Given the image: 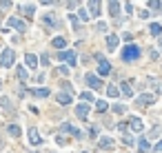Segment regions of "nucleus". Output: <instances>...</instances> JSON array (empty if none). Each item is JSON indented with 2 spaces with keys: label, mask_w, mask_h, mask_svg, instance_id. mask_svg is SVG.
<instances>
[{
  "label": "nucleus",
  "mask_w": 162,
  "mask_h": 153,
  "mask_svg": "<svg viewBox=\"0 0 162 153\" xmlns=\"http://www.w3.org/2000/svg\"><path fill=\"white\" fill-rule=\"evenodd\" d=\"M140 58V47H135V44H127L124 51H122V60L124 62H133Z\"/></svg>",
  "instance_id": "obj_1"
},
{
  "label": "nucleus",
  "mask_w": 162,
  "mask_h": 153,
  "mask_svg": "<svg viewBox=\"0 0 162 153\" xmlns=\"http://www.w3.org/2000/svg\"><path fill=\"white\" fill-rule=\"evenodd\" d=\"M13 60H16V54H13V49H3V54H0V67H5V69H9L11 64H13Z\"/></svg>",
  "instance_id": "obj_2"
},
{
  "label": "nucleus",
  "mask_w": 162,
  "mask_h": 153,
  "mask_svg": "<svg viewBox=\"0 0 162 153\" xmlns=\"http://www.w3.org/2000/svg\"><path fill=\"white\" fill-rule=\"evenodd\" d=\"M58 58H60V60H67L71 67H76V62H78V56L73 54V51H60V54H58Z\"/></svg>",
  "instance_id": "obj_3"
},
{
  "label": "nucleus",
  "mask_w": 162,
  "mask_h": 153,
  "mask_svg": "<svg viewBox=\"0 0 162 153\" xmlns=\"http://www.w3.org/2000/svg\"><path fill=\"white\" fill-rule=\"evenodd\" d=\"M84 80H87V84H89L91 89H100V87H102V80L98 78V75H94V73H87Z\"/></svg>",
  "instance_id": "obj_4"
},
{
  "label": "nucleus",
  "mask_w": 162,
  "mask_h": 153,
  "mask_svg": "<svg viewBox=\"0 0 162 153\" xmlns=\"http://www.w3.org/2000/svg\"><path fill=\"white\" fill-rule=\"evenodd\" d=\"M129 126H131V129H133L135 133H140V131L144 129V124H142V120L138 118V115H131V118H129Z\"/></svg>",
  "instance_id": "obj_5"
},
{
  "label": "nucleus",
  "mask_w": 162,
  "mask_h": 153,
  "mask_svg": "<svg viewBox=\"0 0 162 153\" xmlns=\"http://www.w3.org/2000/svg\"><path fill=\"white\" fill-rule=\"evenodd\" d=\"M7 24H9V27H13V29H18V31H25V29H27V24L22 22L20 18H9Z\"/></svg>",
  "instance_id": "obj_6"
},
{
  "label": "nucleus",
  "mask_w": 162,
  "mask_h": 153,
  "mask_svg": "<svg viewBox=\"0 0 162 153\" xmlns=\"http://www.w3.org/2000/svg\"><path fill=\"white\" fill-rule=\"evenodd\" d=\"M98 60H100V67H98V71H100V75H107L109 71H111V64L102 58V56H98Z\"/></svg>",
  "instance_id": "obj_7"
},
{
  "label": "nucleus",
  "mask_w": 162,
  "mask_h": 153,
  "mask_svg": "<svg viewBox=\"0 0 162 153\" xmlns=\"http://www.w3.org/2000/svg\"><path fill=\"white\" fill-rule=\"evenodd\" d=\"M25 62H27V67L38 69V56H36V54H27V56H25Z\"/></svg>",
  "instance_id": "obj_8"
},
{
  "label": "nucleus",
  "mask_w": 162,
  "mask_h": 153,
  "mask_svg": "<svg viewBox=\"0 0 162 153\" xmlns=\"http://www.w3.org/2000/svg\"><path fill=\"white\" fill-rule=\"evenodd\" d=\"M76 115H78L80 120H87V115H89V107H87V105H78V107H76Z\"/></svg>",
  "instance_id": "obj_9"
},
{
  "label": "nucleus",
  "mask_w": 162,
  "mask_h": 153,
  "mask_svg": "<svg viewBox=\"0 0 162 153\" xmlns=\"http://www.w3.org/2000/svg\"><path fill=\"white\" fill-rule=\"evenodd\" d=\"M29 142L31 144H42V138H40L38 129H29Z\"/></svg>",
  "instance_id": "obj_10"
},
{
  "label": "nucleus",
  "mask_w": 162,
  "mask_h": 153,
  "mask_svg": "<svg viewBox=\"0 0 162 153\" xmlns=\"http://www.w3.org/2000/svg\"><path fill=\"white\" fill-rule=\"evenodd\" d=\"M89 11H91V18H98L100 16V3H98V0L89 3Z\"/></svg>",
  "instance_id": "obj_11"
},
{
  "label": "nucleus",
  "mask_w": 162,
  "mask_h": 153,
  "mask_svg": "<svg viewBox=\"0 0 162 153\" xmlns=\"http://www.w3.org/2000/svg\"><path fill=\"white\" fill-rule=\"evenodd\" d=\"M138 105H140V107L142 105H153V95L151 93H142L140 98H138Z\"/></svg>",
  "instance_id": "obj_12"
},
{
  "label": "nucleus",
  "mask_w": 162,
  "mask_h": 153,
  "mask_svg": "<svg viewBox=\"0 0 162 153\" xmlns=\"http://www.w3.org/2000/svg\"><path fill=\"white\" fill-rule=\"evenodd\" d=\"M56 100H58V105H69V102H71L73 98L69 95V93H58V95H56Z\"/></svg>",
  "instance_id": "obj_13"
},
{
  "label": "nucleus",
  "mask_w": 162,
  "mask_h": 153,
  "mask_svg": "<svg viewBox=\"0 0 162 153\" xmlns=\"http://www.w3.org/2000/svg\"><path fill=\"white\" fill-rule=\"evenodd\" d=\"M107 47H109V51H115V47H118V36H109L107 38Z\"/></svg>",
  "instance_id": "obj_14"
},
{
  "label": "nucleus",
  "mask_w": 162,
  "mask_h": 153,
  "mask_svg": "<svg viewBox=\"0 0 162 153\" xmlns=\"http://www.w3.org/2000/svg\"><path fill=\"white\" fill-rule=\"evenodd\" d=\"M20 11L25 13L27 18H31V16H33V11H36V7H33V5H20Z\"/></svg>",
  "instance_id": "obj_15"
},
{
  "label": "nucleus",
  "mask_w": 162,
  "mask_h": 153,
  "mask_svg": "<svg viewBox=\"0 0 162 153\" xmlns=\"http://www.w3.org/2000/svg\"><path fill=\"white\" fill-rule=\"evenodd\" d=\"M7 133L13 135V138H18V135H20V126H18V124H9V126H7Z\"/></svg>",
  "instance_id": "obj_16"
},
{
  "label": "nucleus",
  "mask_w": 162,
  "mask_h": 153,
  "mask_svg": "<svg viewBox=\"0 0 162 153\" xmlns=\"http://www.w3.org/2000/svg\"><path fill=\"white\" fill-rule=\"evenodd\" d=\"M138 149H140V153H147V151L151 149V144H149V142L142 138V140H138Z\"/></svg>",
  "instance_id": "obj_17"
},
{
  "label": "nucleus",
  "mask_w": 162,
  "mask_h": 153,
  "mask_svg": "<svg viewBox=\"0 0 162 153\" xmlns=\"http://www.w3.org/2000/svg\"><path fill=\"white\" fill-rule=\"evenodd\" d=\"M120 89H122V93H124L127 98H129V95H133V87H131V82H122V87H120Z\"/></svg>",
  "instance_id": "obj_18"
},
{
  "label": "nucleus",
  "mask_w": 162,
  "mask_h": 153,
  "mask_svg": "<svg viewBox=\"0 0 162 153\" xmlns=\"http://www.w3.org/2000/svg\"><path fill=\"white\" fill-rule=\"evenodd\" d=\"M107 9H109V13H111V16H118L120 3H109V5H107Z\"/></svg>",
  "instance_id": "obj_19"
},
{
  "label": "nucleus",
  "mask_w": 162,
  "mask_h": 153,
  "mask_svg": "<svg viewBox=\"0 0 162 153\" xmlns=\"http://www.w3.org/2000/svg\"><path fill=\"white\" fill-rule=\"evenodd\" d=\"M27 78H29V73H27V69H25V67H18V80H22V82H27Z\"/></svg>",
  "instance_id": "obj_20"
},
{
  "label": "nucleus",
  "mask_w": 162,
  "mask_h": 153,
  "mask_svg": "<svg viewBox=\"0 0 162 153\" xmlns=\"http://www.w3.org/2000/svg\"><path fill=\"white\" fill-rule=\"evenodd\" d=\"M149 31H151V36H160L162 33V24H158V22H153L151 27H149Z\"/></svg>",
  "instance_id": "obj_21"
},
{
  "label": "nucleus",
  "mask_w": 162,
  "mask_h": 153,
  "mask_svg": "<svg viewBox=\"0 0 162 153\" xmlns=\"http://www.w3.org/2000/svg\"><path fill=\"white\" fill-rule=\"evenodd\" d=\"M49 93H51L49 89H33V95L36 98H49Z\"/></svg>",
  "instance_id": "obj_22"
},
{
  "label": "nucleus",
  "mask_w": 162,
  "mask_h": 153,
  "mask_svg": "<svg viewBox=\"0 0 162 153\" xmlns=\"http://www.w3.org/2000/svg\"><path fill=\"white\" fill-rule=\"evenodd\" d=\"M64 44H67V40H64L62 36H58V38H53V47H56V49H60V51H62V47H64Z\"/></svg>",
  "instance_id": "obj_23"
},
{
  "label": "nucleus",
  "mask_w": 162,
  "mask_h": 153,
  "mask_svg": "<svg viewBox=\"0 0 162 153\" xmlns=\"http://www.w3.org/2000/svg\"><path fill=\"white\" fill-rule=\"evenodd\" d=\"M0 107H5L7 111H13V105L9 102V98H0Z\"/></svg>",
  "instance_id": "obj_24"
},
{
  "label": "nucleus",
  "mask_w": 162,
  "mask_h": 153,
  "mask_svg": "<svg viewBox=\"0 0 162 153\" xmlns=\"http://www.w3.org/2000/svg\"><path fill=\"white\" fill-rule=\"evenodd\" d=\"M80 100H84V102H94L96 98H94V93H91V91H84V93H80Z\"/></svg>",
  "instance_id": "obj_25"
},
{
  "label": "nucleus",
  "mask_w": 162,
  "mask_h": 153,
  "mask_svg": "<svg viewBox=\"0 0 162 153\" xmlns=\"http://www.w3.org/2000/svg\"><path fill=\"white\" fill-rule=\"evenodd\" d=\"M100 146H102V149H111V146H113V140H111V138H102V140H100Z\"/></svg>",
  "instance_id": "obj_26"
},
{
  "label": "nucleus",
  "mask_w": 162,
  "mask_h": 153,
  "mask_svg": "<svg viewBox=\"0 0 162 153\" xmlns=\"http://www.w3.org/2000/svg\"><path fill=\"white\" fill-rule=\"evenodd\" d=\"M118 93H120L118 89H115V87H111V84H109V89H107V95H109V98H118Z\"/></svg>",
  "instance_id": "obj_27"
},
{
  "label": "nucleus",
  "mask_w": 162,
  "mask_h": 153,
  "mask_svg": "<svg viewBox=\"0 0 162 153\" xmlns=\"http://www.w3.org/2000/svg\"><path fill=\"white\" fill-rule=\"evenodd\" d=\"M107 107H109V105H107L104 100H98V102H96V109H98V111H107Z\"/></svg>",
  "instance_id": "obj_28"
},
{
  "label": "nucleus",
  "mask_w": 162,
  "mask_h": 153,
  "mask_svg": "<svg viewBox=\"0 0 162 153\" xmlns=\"http://www.w3.org/2000/svg\"><path fill=\"white\" fill-rule=\"evenodd\" d=\"M78 18H80L82 22H87V20H89V13H87L84 9H80V11H78Z\"/></svg>",
  "instance_id": "obj_29"
},
{
  "label": "nucleus",
  "mask_w": 162,
  "mask_h": 153,
  "mask_svg": "<svg viewBox=\"0 0 162 153\" xmlns=\"http://www.w3.org/2000/svg\"><path fill=\"white\" fill-rule=\"evenodd\" d=\"M149 7H151V9H162V3H155V0H151Z\"/></svg>",
  "instance_id": "obj_30"
},
{
  "label": "nucleus",
  "mask_w": 162,
  "mask_h": 153,
  "mask_svg": "<svg viewBox=\"0 0 162 153\" xmlns=\"http://www.w3.org/2000/svg\"><path fill=\"white\" fill-rule=\"evenodd\" d=\"M122 142H124L127 146H131V144H133V138H131V135H124V138H122Z\"/></svg>",
  "instance_id": "obj_31"
},
{
  "label": "nucleus",
  "mask_w": 162,
  "mask_h": 153,
  "mask_svg": "<svg viewBox=\"0 0 162 153\" xmlns=\"http://www.w3.org/2000/svg\"><path fill=\"white\" fill-rule=\"evenodd\" d=\"M40 62L47 67V64H49V56H47V54H42V56H40Z\"/></svg>",
  "instance_id": "obj_32"
},
{
  "label": "nucleus",
  "mask_w": 162,
  "mask_h": 153,
  "mask_svg": "<svg viewBox=\"0 0 162 153\" xmlns=\"http://www.w3.org/2000/svg\"><path fill=\"white\" fill-rule=\"evenodd\" d=\"M113 111H115V113H124V107H122V105H113Z\"/></svg>",
  "instance_id": "obj_33"
},
{
  "label": "nucleus",
  "mask_w": 162,
  "mask_h": 153,
  "mask_svg": "<svg viewBox=\"0 0 162 153\" xmlns=\"http://www.w3.org/2000/svg\"><path fill=\"white\" fill-rule=\"evenodd\" d=\"M96 133H98V126H91V129H89V135L96 138Z\"/></svg>",
  "instance_id": "obj_34"
},
{
  "label": "nucleus",
  "mask_w": 162,
  "mask_h": 153,
  "mask_svg": "<svg viewBox=\"0 0 162 153\" xmlns=\"http://www.w3.org/2000/svg\"><path fill=\"white\" fill-rule=\"evenodd\" d=\"M69 22H71V24H73V27H76V24H78V18H76V16L71 13V16H69Z\"/></svg>",
  "instance_id": "obj_35"
},
{
  "label": "nucleus",
  "mask_w": 162,
  "mask_h": 153,
  "mask_svg": "<svg viewBox=\"0 0 162 153\" xmlns=\"http://www.w3.org/2000/svg\"><path fill=\"white\" fill-rule=\"evenodd\" d=\"M98 31H107V24L104 22H98Z\"/></svg>",
  "instance_id": "obj_36"
},
{
  "label": "nucleus",
  "mask_w": 162,
  "mask_h": 153,
  "mask_svg": "<svg viewBox=\"0 0 162 153\" xmlns=\"http://www.w3.org/2000/svg\"><path fill=\"white\" fill-rule=\"evenodd\" d=\"M149 13H151V11H147V9H144V11H140V18L144 20V18H149Z\"/></svg>",
  "instance_id": "obj_37"
},
{
  "label": "nucleus",
  "mask_w": 162,
  "mask_h": 153,
  "mask_svg": "<svg viewBox=\"0 0 162 153\" xmlns=\"http://www.w3.org/2000/svg\"><path fill=\"white\" fill-rule=\"evenodd\" d=\"M58 71H60V73L64 75V73H69V67H58Z\"/></svg>",
  "instance_id": "obj_38"
},
{
  "label": "nucleus",
  "mask_w": 162,
  "mask_h": 153,
  "mask_svg": "<svg viewBox=\"0 0 162 153\" xmlns=\"http://www.w3.org/2000/svg\"><path fill=\"white\" fill-rule=\"evenodd\" d=\"M155 151H158V153H162V140H160V142L155 144Z\"/></svg>",
  "instance_id": "obj_39"
},
{
  "label": "nucleus",
  "mask_w": 162,
  "mask_h": 153,
  "mask_svg": "<svg viewBox=\"0 0 162 153\" xmlns=\"http://www.w3.org/2000/svg\"><path fill=\"white\" fill-rule=\"evenodd\" d=\"M160 49H162V40H160Z\"/></svg>",
  "instance_id": "obj_40"
},
{
  "label": "nucleus",
  "mask_w": 162,
  "mask_h": 153,
  "mask_svg": "<svg viewBox=\"0 0 162 153\" xmlns=\"http://www.w3.org/2000/svg\"><path fill=\"white\" fill-rule=\"evenodd\" d=\"M82 153H87V151H82Z\"/></svg>",
  "instance_id": "obj_41"
}]
</instances>
